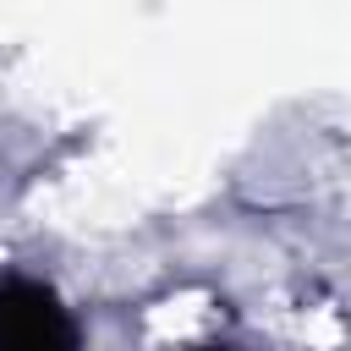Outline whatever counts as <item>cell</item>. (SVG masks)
<instances>
[{"mask_svg": "<svg viewBox=\"0 0 351 351\" xmlns=\"http://www.w3.org/2000/svg\"><path fill=\"white\" fill-rule=\"evenodd\" d=\"M0 351H77V329L49 285L0 274Z\"/></svg>", "mask_w": 351, "mask_h": 351, "instance_id": "obj_1", "label": "cell"}, {"mask_svg": "<svg viewBox=\"0 0 351 351\" xmlns=\"http://www.w3.org/2000/svg\"><path fill=\"white\" fill-rule=\"evenodd\" d=\"M197 351H225V346H197Z\"/></svg>", "mask_w": 351, "mask_h": 351, "instance_id": "obj_2", "label": "cell"}]
</instances>
